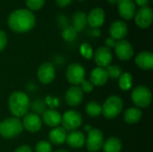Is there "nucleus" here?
<instances>
[{
  "mask_svg": "<svg viewBox=\"0 0 153 152\" xmlns=\"http://www.w3.org/2000/svg\"><path fill=\"white\" fill-rule=\"evenodd\" d=\"M36 19L33 13L28 9L14 10L7 19L9 28L16 33H25L35 26Z\"/></svg>",
  "mask_w": 153,
  "mask_h": 152,
  "instance_id": "nucleus-1",
  "label": "nucleus"
},
{
  "mask_svg": "<svg viewBox=\"0 0 153 152\" xmlns=\"http://www.w3.org/2000/svg\"><path fill=\"white\" fill-rule=\"evenodd\" d=\"M30 107V101L27 94L22 91H13L8 99V108L14 117H23Z\"/></svg>",
  "mask_w": 153,
  "mask_h": 152,
  "instance_id": "nucleus-2",
  "label": "nucleus"
},
{
  "mask_svg": "<svg viewBox=\"0 0 153 152\" xmlns=\"http://www.w3.org/2000/svg\"><path fill=\"white\" fill-rule=\"evenodd\" d=\"M23 130L21 120L17 117H9L0 123V135L4 139L18 136Z\"/></svg>",
  "mask_w": 153,
  "mask_h": 152,
  "instance_id": "nucleus-3",
  "label": "nucleus"
},
{
  "mask_svg": "<svg viewBox=\"0 0 153 152\" xmlns=\"http://www.w3.org/2000/svg\"><path fill=\"white\" fill-rule=\"evenodd\" d=\"M123 108L124 103L120 97L110 96L105 100V102L101 106V114H103L104 117H106L107 119H114L121 114Z\"/></svg>",
  "mask_w": 153,
  "mask_h": 152,
  "instance_id": "nucleus-4",
  "label": "nucleus"
},
{
  "mask_svg": "<svg viewBox=\"0 0 153 152\" xmlns=\"http://www.w3.org/2000/svg\"><path fill=\"white\" fill-rule=\"evenodd\" d=\"M131 98L136 108H139L141 109L146 108L151 105L152 95L148 87L144 85H138L133 90Z\"/></svg>",
  "mask_w": 153,
  "mask_h": 152,
  "instance_id": "nucleus-5",
  "label": "nucleus"
},
{
  "mask_svg": "<svg viewBox=\"0 0 153 152\" xmlns=\"http://www.w3.org/2000/svg\"><path fill=\"white\" fill-rule=\"evenodd\" d=\"M82 123V116L80 112L76 110H68L61 116V125L62 128L67 131H75L78 129Z\"/></svg>",
  "mask_w": 153,
  "mask_h": 152,
  "instance_id": "nucleus-6",
  "label": "nucleus"
},
{
  "mask_svg": "<svg viewBox=\"0 0 153 152\" xmlns=\"http://www.w3.org/2000/svg\"><path fill=\"white\" fill-rule=\"evenodd\" d=\"M104 144V134L101 130L98 128H92L88 132L87 137H85V146L91 152L100 151Z\"/></svg>",
  "mask_w": 153,
  "mask_h": 152,
  "instance_id": "nucleus-7",
  "label": "nucleus"
},
{
  "mask_svg": "<svg viewBox=\"0 0 153 152\" xmlns=\"http://www.w3.org/2000/svg\"><path fill=\"white\" fill-rule=\"evenodd\" d=\"M66 80L73 86H79L85 80V69L79 63L71 64L65 73Z\"/></svg>",
  "mask_w": 153,
  "mask_h": 152,
  "instance_id": "nucleus-8",
  "label": "nucleus"
},
{
  "mask_svg": "<svg viewBox=\"0 0 153 152\" xmlns=\"http://www.w3.org/2000/svg\"><path fill=\"white\" fill-rule=\"evenodd\" d=\"M135 23L139 28L147 29L149 28L153 20L152 9L149 6L141 7L138 11H136L134 15Z\"/></svg>",
  "mask_w": 153,
  "mask_h": 152,
  "instance_id": "nucleus-9",
  "label": "nucleus"
},
{
  "mask_svg": "<svg viewBox=\"0 0 153 152\" xmlns=\"http://www.w3.org/2000/svg\"><path fill=\"white\" fill-rule=\"evenodd\" d=\"M37 77L42 84L51 83L56 77V69L54 65L48 62L41 64L38 69Z\"/></svg>",
  "mask_w": 153,
  "mask_h": 152,
  "instance_id": "nucleus-10",
  "label": "nucleus"
},
{
  "mask_svg": "<svg viewBox=\"0 0 153 152\" xmlns=\"http://www.w3.org/2000/svg\"><path fill=\"white\" fill-rule=\"evenodd\" d=\"M114 48L117 56L122 61H128L134 56V47L128 40L121 39L117 41Z\"/></svg>",
  "mask_w": 153,
  "mask_h": 152,
  "instance_id": "nucleus-11",
  "label": "nucleus"
},
{
  "mask_svg": "<svg viewBox=\"0 0 153 152\" xmlns=\"http://www.w3.org/2000/svg\"><path fill=\"white\" fill-rule=\"evenodd\" d=\"M93 57L98 67L107 68L113 60V55L109 48L107 47H99L95 53H93Z\"/></svg>",
  "mask_w": 153,
  "mask_h": 152,
  "instance_id": "nucleus-12",
  "label": "nucleus"
},
{
  "mask_svg": "<svg viewBox=\"0 0 153 152\" xmlns=\"http://www.w3.org/2000/svg\"><path fill=\"white\" fill-rule=\"evenodd\" d=\"M22 127L29 133H37L42 127V121L40 117L34 113H28L23 116L22 122Z\"/></svg>",
  "mask_w": 153,
  "mask_h": 152,
  "instance_id": "nucleus-13",
  "label": "nucleus"
},
{
  "mask_svg": "<svg viewBox=\"0 0 153 152\" xmlns=\"http://www.w3.org/2000/svg\"><path fill=\"white\" fill-rule=\"evenodd\" d=\"M65 99L68 106L72 108L78 107L83 99V92L80 86L70 87L65 92Z\"/></svg>",
  "mask_w": 153,
  "mask_h": 152,
  "instance_id": "nucleus-14",
  "label": "nucleus"
},
{
  "mask_svg": "<svg viewBox=\"0 0 153 152\" xmlns=\"http://www.w3.org/2000/svg\"><path fill=\"white\" fill-rule=\"evenodd\" d=\"M120 16L125 20H131L136 13V4L134 0H119L117 3Z\"/></svg>",
  "mask_w": 153,
  "mask_h": 152,
  "instance_id": "nucleus-15",
  "label": "nucleus"
},
{
  "mask_svg": "<svg viewBox=\"0 0 153 152\" xmlns=\"http://www.w3.org/2000/svg\"><path fill=\"white\" fill-rule=\"evenodd\" d=\"M105 22V12L100 7L93 8L87 15V23L92 29H99Z\"/></svg>",
  "mask_w": 153,
  "mask_h": 152,
  "instance_id": "nucleus-16",
  "label": "nucleus"
},
{
  "mask_svg": "<svg viewBox=\"0 0 153 152\" xmlns=\"http://www.w3.org/2000/svg\"><path fill=\"white\" fill-rule=\"evenodd\" d=\"M109 77L106 68L102 67H96L94 68L90 74V82L92 83L93 86H103L107 83Z\"/></svg>",
  "mask_w": 153,
  "mask_h": 152,
  "instance_id": "nucleus-17",
  "label": "nucleus"
},
{
  "mask_svg": "<svg viewBox=\"0 0 153 152\" xmlns=\"http://www.w3.org/2000/svg\"><path fill=\"white\" fill-rule=\"evenodd\" d=\"M127 32H128V28L124 21H116L111 24L109 28L110 36L116 40L124 39L125 37L127 35Z\"/></svg>",
  "mask_w": 153,
  "mask_h": 152,
  "instance_id": "nucleus-18",
  "label": "nucleus"
},
{
  "mask_svg": "<svg viewBox=\"0 0 153 152\" xmlns=\"http://www.w3.org/2000/svg\"><path fill=\"white\" fill-rule=\"evenodd\" d=\"M135 64L142 70H152L153 68V54L149 51L139 53L135 57Z\"/></svg>",
  "mask_w": 153,
  "mask_h": 152,
  "instance_id": "nucleus-19",
  "label": "nucleus"
},
{
  "mask_svg": "<svg viewBox=\"0 0 153 152\" xmlns=\"http://www.w3.org/2000/svg\"><path fill=\"white\" fill-rule=\"evenodd\" d=\"M42 121L49 127H57L61 123V115L55 109H46L42 113Z\"/></svg>",
  "mask_w": 153,
  "mask_h": 152,
  "instance_id": "nucleus-20",
  "label": "nucleus"
},
{
  "mask_svg": "<svg viewBox=\"0 0 153 152\" xmlns=\"http://www.w3.org/2000/svg\"><path fill=\"white\" fill-rule=\"evenodd\" d=\"M65 142L73 149H80L85 145V135L81 131H72L66 137Z\"/></svg>",
  "mask_w": 153,
  "mask_h": 152,
  "instance_id": "nucleus-21",
  "label": "nucleus"
},
{
  "mask_svg": "<svg viewBox=\"0 0 153 152\" xmlns=\"http://www.w3.org/2000/svg\"><path fill=\"white\" fill-rule=\"evenodd\" d=\"M49 142L55 145H61L65 142L67 133L62 127H55L49 132Z\"/></svg>",
  "mask_w": 153,
  "mask_h": 152,
  "instance_id": "nucleus-22",
  "label": "nucleus"
},
{
  "mask_svg": "<svg viewBox=\"0 0 153 152\" xmlns=\"http://www.w3.org/2000/svg\"><path fill=\"white\" fill-rule=\"evenodd\" d=\"M142 116H143V112L139 108L132 107L125 111L124 120L128 125H135L140 122Z\"/></svg>",
  "mask_w": 153,
  "mask_h": 152,
  "instance_id": "nucleus-23",
  "label": "nucleus"
},
{
  "mask_svg": "<svg viewBox=\"0 0 153 152\" xmlns=\"http://www.w3.org/2000/svg\"><path fill=\"white\" fill-rule=\"evenodd\" d=\"M87 25V15L84 12L77 11L72 19V27L77 31L80 32L85 29Z\"/></svg>",
  "mask_w": 153,
  "mask_h": 152,
  "instance_id": "nucleus-24",
  "label": "nucleus"
},
{
  "mask_svg": "<svg viewBox=\"0 0 153 152\" xmlns=\"http://www.w3.org/2000/svg\"><path fill=\"white\" fill-rule=\"evenodd\" d=\"M122 147L123 145L121 140L116 136H112L104 142L102 149L104 152H121Z\"/></svg>",
  "mask_w": 153,
  "mask_h": 152,
  "instance_id": "nucleus-25",
  "label": "nucleus"
},
{
  "mask_svg": "<svg viewBox=\"0 0 153 152\" xmlns=\"http://www.w3.org/2000/svg\"><path fill=\"white\" fill-rule=\"evenodd\" d=\"M118 85L119 88L124 90H129L133 85V76L129 73H123L121 76L118 78Z\"/></svg>",
  "mask_w": 153,
  "mask_h": 152,
  "instance_id": "nucleus-26",
  "label": "nucleus"
},
{
  "mask_svg": "<svg viewBox=\"0 0 153 152\" xmlns=\"http://www.w3.org/2000/svg\"><path fill=\"white\" fill-rule=\"evenodd\" d=\"M86 114L91 117H98L102 113L101 105H100L96 101H91L86 105L85 108Z\"/></svg>",
  "mask_w": 153,
  "mask_h": 152,
  "instance_id": "nucleus-27",
  "label": "nucleus"
},
{
  "mask_svg": "<svg viewBox=\"0 0 153 152\" xmlns=\"http://www.w3.org/2000/svg\"><path fill=\"white\" fill-rule=\"evenodd\" d=\"M63 39L67 42H72L77 37V31L72 26H66L62 31Z\"/></svg>",
  "mask_w": 153,
  "mask_h": 152,
  "instance_id": "nucleus-28",
  "label": "nucleus"
},
{
  "mask_svg": "<svg viewBox=\"0 0 153 152\" xmlns=\"http://www.w3.org/2000/svg\"><path fill=\"white\" fill-rule=\"evenodd\" d=\"M106 70L108 72V77H110V78H112L114 80L118 79L121 76V74L123 73L121 67L118 66V65H109L106 68Z\"/></svg>",
  "mask_w": 153,
  "mask_h": 152,
  "instance_id": "nucleus-29",
  "label": "nucleus"
},
{
  "mask_svg": "<svg viewBox=\"0 0 153 152\" xmlns=\"http://www.w3.org/2000/svg\"><path fill=\"white\" fill-rule=\"evenodd\" d=\"M80 53L85 59H91L93 56V49L89 43H83L80 47Z\"/></svg>",
  "mask_w": 153,
  "mask_h": 152,
  "instance_id": "nucleus-30",
  "label": "nucleus"
},
{
  "mask_svg": "<svg viewBox=\"0 0 153 152\" xmlns=\"http://www.w3.org/2000/svg\"><path fill=\"white\" fill-rule=\"evenodd\" d=\"M36 152H52V144L48 141H40L36 144Z\"/></svg>",
  "mask_w": 153,
  "mask_h": 152,
  "instance_id": "nucleus-31",
  "label": "nucleus"
},
{
  "mask_svg": "<svg viewBox=\"0 0 153 152\" xmlns=\"http://www.w3.org/2000/svg\"><path fill=\"white\" fill-rule=\"evenodd\" d=\"M46 0H26V5L30 11H37L43 7Z\"/></svg>",
  "mask_w": 153,
  "mask_h": 152,
  "instance_id": "nucleus-32",
  "label": "nucleus"
},
{
  "mask_svg": "<svg viewBox=\"0 0 153 152\" xmlns=\"http://www.w3.org/2000/svg\"><path fill=\"white\" fill-rule=\"evenodd\" d=\"M82 90V92H85V93H90L94 89V86L92 85V83L90 82V81H86L84 80L82 83H81V87H80Z\"/></svg>",
  "mask_w": 153,
  "mask_h": 152,
  "instance_id": "nucleus-33",
  "label": "nucleus"
},
{
  "mask_svg": "<svg viewBox=\"0 0 153 152\" xmlns=\"http://www.w3.org/2000/svg\"><path fill=\"white\" fill-rule=\"evenodd\" d=\"M7 45V36L4 31L0 30V52L3 51Z\"/></svg>",
  "mask_w": 153,
  "mask_h": 152,
  "instance_id": "nucleus-34",
  "label": "nucleus"
},
{
  "mask_svg": "<svg viewBox=\"0 0 153 152\" xmlns=\"http://www.w3.org/2000/svg\"><path fill=\"white\" fill-rule=\"evenodd\" d=\"M116 43H117V40L116 39H114L113 38H108L107 39H106V41H105V44H106V47H108V48H112V47H115V45H116Z\"/></svg>",
  "mask_w": 153,
  "mask_h": 152,
  "instance_id": "nucleus-35",
  "label": "nucleus"
},
{
  "mask_svg": "<svg viewBox=\"0 0 153 152\" xmlns=\"http://www.w3.org/2000/svg\"><path fill=\"white\" fill-rule=\"evenodd\" d=\"M13 152H32V151H31L30 146H28V145H22V146L18 147Z\"/></svg>",
  "mask_w": 153,
  "mask_h": 152,
  "instance_id": "nucleus-36",
  "label": "nucleus"
},
{
  "mask_svg": "<svg viewBox=\"0 0 153 152\" xmlns=\"http://www.w3.org/2000/svg\"><path fill=\"white\" fill-rule=\"evenodd\" d=\"M72 1L73 0H56L57 5L60 7H65V6L69 5L72 3Z\"/></svg>",
  "mask_w": 153,
  "mask_h": 152,
  "instance_id": "nucleus-37",
  "label": "nucleus"
},
{
  "mask_svg": "<svg viewBox=\"0 0 153 152\" xmlns=\"http://www.w3.org/2000/svg\"><path fill=\"white\" fill-rule=\"evenodd\" d=\"M135 3L141 7H145V6H148L150 0H135Z\"/></svg>",
  "mask_w": 153,
  "mask_h": 152,
  "instance_id": "nucleus-38",
  "label": "nucleus"
},
{
  "mask_svg": "<svg viewBox=\"0 0 153 152\" xmlns=\"http://www.w3.org/2000/svg\"><path fill=\"white\" fill-rule=\"evenodd\" d=\"M91 34L92 36H94V37H99L100 35V31L99 29H92L91 30Z\"/></svg>",
  "mask_w": 153,
  "mask_h": 152,
  "instance_id": "nucleus-39",
  "label": "nucleus"
},
{
  "mask_svg": "<svg viewBox=\"0 0 153 152\" xmlns=\"http://www.w3.org/2000/svg\"><path fill=\"white\" fill-rule=\"evenodd\" d=\"M118 1H119V0H108V2L109 4H116L118 3Z\"/></svg>",
  "mask_w": 153,
  "mask_h": 152,
  "instance_id": "nucleus-40",
  "label": "nucleus"
},
{
  "mask_svg": "<svg viewBox=\"0 0 153 152\" xmlns=\"http://www.w3.org/2000/svg\"><path fill=\"white\" fill-rule=\"evenodd\" d=\"M54 152H69L67 151H65V150H58V151H56Z\"/></svg>",
  "mask_w": 153,
  "mask_h": 152,
  "instance_id": "nucleus-41",
  "label": "nucleus"
},
{
  "mask_svg": "<svg viewBox=\"0 0 153 152\" xmlns=\"http://www.w3.org/2000/svg\"><path fill=\"white\" fill-rule=\"evenodd\" d=\"M79 1H84V0H79Z\"/></svg>",
  "mask_w": 153,
  "mask_h": 152,
  "instance_id": "nucleus-42",
  "label": "nucleus"
}]
</instances>
